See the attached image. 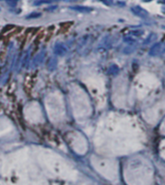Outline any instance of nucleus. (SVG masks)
<instances>
[{
	"label": "nucleus",
	"mask_w": 165,
	"mask_h": 185,
	"mask_svg": "<svg viewBox=\"0 0 165 185\" xmlns=\"http://www.w3.org/2000/svg\"><path fill=\"white\" fill-rule=\"evenodd\" d=\"M165 53V43H156L150 49L149 54L151 56H157L161 55Z\"/></svg>",
	"instance_id": "1"
},
{
	"label": "nucleus",
	"mask_w": 165,
	"mask_h": 185,
	"mask_svg": "<svg viewBox=\"0 0 165 185\" xmlns=\"http://www.w3.org/2000/svg\"><path fill=\"white\" fill-rule=\"evenodd\" d=\"M131 12L134 14L135 16L139 17V18L146 19L147 17L149 16V13H148L146 10L143 9V8L140 7V6H133L131 8Z\"/></svg>",
	"instance_id": "2"
},
{
	"label": "nucleus",
	"mask_w": 165,
	"mask_h": 185,
	"mask_svg": "<svg viewBox=\"0 0 165 185\" xmlns=\"http://www.w3.org/2000/svg\"><path fill=\"white\" fill-rule=\"evenodd\" d=\"M119 70H120V69H119V67H118L117 65H116V64H112V65L109 67L108 74L113 75V76H114V75H117V74L119 73Z\"/></svg>",
	"instance_id": "3"
},
{
	"label": "nucleus",
	"mask_w": 165,
	"mask_h": 185,
	"mask_svg": "<svg viewBox=\"0 0 165 185\" xmlns=\"http://www.w3.org/2000/svg\"><path fill=\"white\" fill-rule=\"evenodd\" d=\"M156 34H155V33H151L149 36H148V38L145 40L144 41V44L145 45H147V44H150V43H152L153 41H155V40L156 39Z\"/></svg>",
	"instance_id": "4"
},
{
	"label": "nucleus",
	"mask_w": 165,
	"mask_h": 185,
	"mask_svg": "<svg viewBox=\"0 0 165 185\" xmlns=\"http://www.w3.org/2000/svg\"><path fill=\"white\" fill-rule=\"evenodd\" d=\"M124 41L126 43V44H134L135 43V40L130 38V37H126V38L124 39Z\"/></svg>",
	"instance_id": "5"
},
{
	"label": "nucleus",
	"mask_w": 165,
	"mask_h": 185,
	"mask_svg": "<svg viewBox=\"0 0 165 185\" xmlns=\"http://www.w3.org/2000/svg\"><path fill=\"white\" fill-rule=\"evenodd\" d=\"M132 34L134 36H141L142 34H143V31H142V30H134L132 32Z\"/></svg>",
	"instance_id": "6"
},
{
	"label": "nucleus",
	"mask_w": 165,
	"mask_h": 185,
	"mask_svg": "<svg viewBox=\"0 0 165 185\" xmlns=\"http://www.w3.org/2000/svg\"><path fill=\"white\" fill-rule=\"evenodd\" d=\"M144 1H146V2H148V1H152V0H144Z\"/></svg>",
	"instance_id": "7"
},
{
	"label": "nucleus",
	"mask_w": 165,
	"mask_h": 185,
	"mask_svg": "<svg viewBox=\"0 0 165 185\" xmlns=\"http://www.w3.org/2000/svg\"><path fill=\"white\" fill-rule=\"evenodd\" d=\"M163 1H164V2H165V0H163Z\"/></svg>",
	"instance_id": "8"
}]
</instances>
